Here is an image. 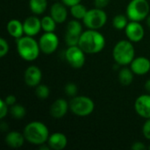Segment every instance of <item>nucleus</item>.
I'll return each mask as SVG.
<instances>
[{
    "label": "nucleus",
    "mask_w": 150,
    "mask_h": 150,
    "mask_svg": "<svg viewBox=\"0 0 150 150\" xmlns=\"http://www.w3.org/2000/svg\"><path fill=\"white\" fill-rule=\"evenodd\" d=\"M78 46L85 54H98L105 48V39L98 31L88 29L81 34Z\"/></svg>",
    "instance_id": "1"
},
{
    "label": "nucleus",
    "mask_w": 150,
    "mask_h": 150,
    "mask_svg": "<svg viewBox=\"0 0 150 150\" xmlns=\"http://www.w3.org/2000/svg\"><path fill=\"white\" fill-rule=\"evenodd\" d=\"M25 141L33 145H42L46 143L49 137L47 127L40 121H32L28 123L23 131Z\"/></svg>",
    "instance_id": "2"
},
{
    "label": "nucleus",
    "mask_w": 150,
    "mask_h": 150,
    "mask_svg": "<svg viewBox=\"0 0 150 150\" xmlns=\"http://www.w3.org/2000/svg\"><path fill=\"white\" fill-rule=\"evenodd\" d=\"M17 51L23 60L33 62L38 58L40 52L39 41H36L32 36H22L17 39Z\"/></svg>",
    "instance_id": "3"
},
{
    "label": "nucleus",
    "mask_w": 150,
    "mask_h": 150,
    "mask_svg": "<svg viewBox=\"0 0 150 150\" xmlns=\"http://www.w3.org/2000/svg\"><path fill=\"white\" fill-rule=\"evenodd\" d=\"M134 47L129 40H122L116 43L112 50V57L115 62L120 66H126L134 59Z\"/></svg>",
    "instance_id": "4"
},
{
    "label": "nucleus",
    "mask_w": 150,
    "mask_h": 150,
    "mask_svg": "<svg viewBox=\"0 0 150 150\" xmlns=\"http://www.w3.org/2000/svg\"><path fill=\"white\" fill-rule=\"evenodd\" d=\"M150 6L148 0H131L126 10V15L130 21H142L149 14Z\"/></svg>",
    "instance_id": "5"
},
{
    "label": "nucleus",
    "mask_w": 150,
    "mask_h": 150,
    "mask_svg": "<svg viewBox=\"0 0 150 150\" xmlns=\"http://www.w3.org/2000/svg\"><path fill=\"white\" fill-rule=\"evenodd\" d=\"M69 109L72 113L78 117H86L93 112L95 104L93 100L88 97L76 96L73 97L69 102Z\"/></svg>",
    "instance_id": "6"
},
{
    "label": "nucleus",
    "mask_w": 150,
    "mask_h": 150,
    "mask_svg": "<svg viewBox=\"0 0 150 150\" xmlns=\"http://www.w3.org/2000/svg\"><path fill=\"white\" fill-rule=\"evenodd\" d=\"M107 21V14L103 9L93 8L88 10L86 15L83 18L84 25L89 29L98 30L103 27Z\"/></svg>",
    "instance_id": "7"
},
{
    "label": "nucleus",
    "mask_w": 150,
    "mask_h": 150,
    "mask_svg": "<svg viewBox=\"0 0 150 150\" xmlns=\"http://www.w3.org/2000/svg\"><path fill=\"white\" fill-rule=\"evenodd\" d=\"M65 59L74 69H80L85 63V53L79 46L69 47L65 51Z\"/></svg>",
    "instance_id": "8"
},
{
    "label": "nucleus",
    "mask_w": 150,
    "mask_h": 150,
    "mask_svg": "<svg viewBox=\"0 0 150 150\" xmlns=\"http://www.w3.org/2000/svg\"><path fill=\"white\" fill-rule=\"evenodd\" d=\"M39 45L40 51L45 54H51L56 51L59 46L58 36L54 32H45L39 40Z\"/></svg>",
    "instance_id": "9"
},
{
    "label": "nucleus",
    "mask_w": 150,
    "mask_h": 150,
    "mask_svg": "<svg viewBox=\"0 0 150 150\" xmlns=\"http://www.w3.org/2000/svg\"><path fill=\"white\" fill-rule=\"evenodd\" d=\"M125 33L130 41L139 42L144 38L145 31L140 22L130 21L125 28Z\"/></svg>",
    "instance_id": "10"
},
{
    "label": "nucleus",
    "mask_w": 150,
    "mask_h": 150,
    "mask_svg": "<svg viewBox=\"0 0 150 150\" xmlns=\"http://www.w3.org/2000/svg\"><path fill=\"white\" fill-rule=\"evenodd\" d=\"M42 78V72L37 66L32 65L28 67L24 74V79L26 85L30 87H36L40 83Z\"/></svg>",
    "instance_id": "11"
},
{
    "label": "nucleus",
    "mask_w": 150,
    "mask_h": 150,
    "mask_svg": "<svg viewBox=\"0 0 150 150\" xmlns=\"http://www.w3.org/2000/svg\"><path fill=\"white\" fill-rule=\"evenodd\" d=\"M136 112L144 119H150V94L141 95L134 103Z\"/></svg>",
    "instance_id": "12"
},
{
    "label": "nucleus",
    "mask_w": 150,
    "mask_h": 150,
    "mask_svg": "<svg viewBox=\"0 0 150 150\" xmlns=\"http://www.w3.org/2000/svg\"><path fill=\"white\" fill-rule=\"evenodd\" d=\"M23 26H24L25 34L33 37V36L37 35L42 29L41 19H40L36 16L27 17L25 19V21L23 22Z\"/></svg>",
    "instance_id": "13"
},
{
    "label": "nucleus",
    "mask_w": 150,
    "mask_h": 150,
    "mask_svg": "<svg viewBox=\"0 0 150 150\" xmlns=\"http://www.w3.org/2000/svg\"><path fill=\"white\" fill-rule=\"evenodd\" d=\"M130 69L134 75L144 76L150 70L149 59L144 56L136 57L130 63Z\"/></svg>",
    "instance_id": "14"
},
{
    "label": "nucleus",
    "mask_w": 150,
    "mask_h": 150,
    "mask_svg": "<svg viewBox=\"0 0 150 150\" xmlns=\"http://www.w3.org/2000/svg\"><path fill=\"white\" fill-rule=\"evenodd\" d=\"M69 108V103H68L63 98H58L51 105L49 112L53 118L62 119L66 115Z\"/></svg>",
    "instance_id": "15"
},
{
    "label": "nucleus",
    "mask_w": 150,
    "mask_h": 150,
    "mask_svg": "<svg viewBox=\"0 0 150 150\" xmlns=\"http://www.w3.org/2000/svg\"><path fill=\"white\" fill-rule=\"evenodd\" d=\"M50 16L55 20L57 24L63 23L68 17V11L66 5L62 3H54L50 8Z\"/></svg>",
    "instance_id": "16"
},
{
    "label": "nucleus",
    "mask_w": 150,
    "mask_h": 150,
    "mask_svg": "<svg viewBox=\"0 0 150 150\" xmlns=\"http://www.w3.org/2000/svg\"><path fill=\"white\" fill-rule=\"evenodd\" d=\"M47 144L50 147L51 149L62 150L66 148L68 144V139L62 133H54L49 135Z\"/></svg>",
    "instance_id": "17"
},
{
    "label": "nucleus",
    "mask_w": 150,
    "mask_h": 150,
    "mask_svg": "<svg viewBox=\"0 0 150 150\" xmlns=\"http://www.w3.org/2000/svg\"><path fill=\"white\" fill-rule=\"evenodd\" d=\"M5 143L11 149H18L23 146L25 138L24 134H21L17 131L9 132L5 136Z\"/></svg>",
    "instance_id": "18"
},
{
    "label": "nucleus",
    "mask_w": 150,
    "mask_h": 150,
    "mask_svg": "<svg viewBox=\"0 0 150 150\" xmlns=\"http://www.w3.org/2000/svg\"><path fill=\"white\" fill-rule=\"evenodd\" d=\"M6 29H7L8 33L15 39H18V38L22 37L23 34H25L23 23L18 19L10 20L7 23Z\"/></svg>",
    "instance_id": "19"
},
{
    "label": "nucleus",
    "mask_w": 150,
    "mask_h": 150,
    "mask_svg": "<svg viewBox=\"0 0 150 150\" xmlns=\"http://www.w3.org/2000/svg\"><path fill=\"white\" fill-rule=\"evenodd\" d=\"M29 7L31 11L35 15H40L47 8V0H30Z\"/></svg>",
    "instance_id": "20"
},
{
    "label": "nucleus",
    "mask_w": 150,
    "mask_h": 150,
    "mask_svg": "<svg viewBox=\"0 0 150 150\" xmlns=\"http://www.w3.org/2000/svg\"><path fill=\"white\" fill-rule=\"evenodd\" d=\"M134 74L131 69L123 68L119 72V81L122 85L127 86L132 83L134 80Z\"/></svg>",
    "instance_id": "21"
},
{
    "label": "nucleus",
    "mask_w": 150,
    "mask_h": 150,
    "mask_svg": "<svg viewBox=\"0 0 150 150\" xmlns=\"http://www.w3.org/2000/svg\"><path fill=\"white\" fill-rule=\"evenodd\" d=\"M56 22L51 16H44L41 18V27L44 32H54L56 28Z\"/></svg>",
    "instance_id": "22"
},
{
    "label": "nucleus",
    "mask_w": 150,
    "mask_h": 150,
    "mask_svg": "<svg viewBox=\"0 0 150 150\" xmlns=\"http://www.w3.org/2000/svg\"><path fill=\"white\" fill-rule=\"evenodd\" d=\"M66 33L76 34V35H81L83 33V26H82L81 23L78 21V19L70 20L67 24Z\"/></svg>",
    "instance_id": "23"
},
{
    "label": "nucleus",
    "mask_w": 150,
    "mask_h": 150,
    "mask_svg": "<svg viewBox=\"0 0 150 150\" xmlns=\"http://www.w3.org/2000/svg\"><path fill=\"white\" fill-rule=\"evenodd\" d=\"M87 11L88 10L86 9V7L81 3L70 7V13L76 19H83Z\"/></svg>",
    "instance_id": "24"
},
{
    "label": "nucleus",
    "mask_w": 150,
    "mask_h": 150,
    "mask_svg": "<svg viewBox=\"0 0 150 150\" xmlns=\"http://www.w3.org/2000/svg\"><path fill=\"white\" fill-rule=\"evenodd\" d=\"M128 24V18L124 14H118L112 19V25L117 30L125 29Z\"/></svg>",
    "instance_id": "25"
},
{
    "label": "nucleus",
    "mask_w": 150,
    "mask_h": 150,
    "mask_svg": "<svg viewBox=\"0 0 150 150\" xmlns=\"http://www.w3.org/2000/svg\"><path fill=\"white\" fill-rule=\"evenodd\" d=\"M10 113H11L12 118H14L16 120H21V119H23L25 116L26 110H25V108L23 105L15 104V105L11 106Z\"/></svg>",
    "instance_id": "26"
},
{
    "label": "nucleus",
    "mask_w": 150,
    "mask_h": 150,
    "mask_svg": "<svg viewBox=\"0 0 150 150\" xmlns=\"http://www.w3.org/2000/svg\"><path fill=\"white\" fill-rule=\"evenodd\" d=\"M50 93V90L46 84H39L35 88V95L40 99H46L48 98Z\"/></svg>",
    "instance_id": "27"
},
{
    "label": "nucleus",
    "mask_w": 150,
    "mask_h": 150,
    "mask_svg": "<svg viewBox=\"0 0 150 150\" xmlns=\"http://www.w3.org/2000/svg\"><path fill=\"white\" fill-rule=\"evenodd\" d=\"M81 35H76L72 33H66L65 34V42L68 47H72V46H78L79 44V40H80Z\"/></svg>",
    "instance_id": "28"
},
{
    "label": "nucleus",
    "mask_w": 150,
    "mask_h": 150,
    "mask_svg": "<svg viewBox=\"0 0 150 150\" xmlns=\"http://www.w3.org/2000/svg\"><path fill=\"white\" fill-rule=\"evenodd\" d=\"M64 91L65 93L69 96V97H76V93L78 91L77 86L76 84H75L74 83H68L65 87H64Z\"/></svg>",
    "instance_id": "29"
},
{
    "label": "nucleus",
    "mask_w": 150,
    "mask_h": 150,
    "mask_svg": "<svg viewBox=\"0 0 150 150\" xmlns=\"http://www.w3.org/2000/svg\"><path fill=\"white\" fill-rule=\"evenodd\" d=\"M9 52V44L4 39L0 38V57L5 56Z\"/></svg>",
    "instance_id": "30"
},
{
    "label": "nucleus",
    "mask_w": 150,
    "mask_h": 150,
    "mask_svg": "<svg viewBox=\"0 0 150 150\" xmlns=\"http://www.w3.org/2000/svg\"><path fill=\"white\" fill-rule=\"evenodd\" d=\"M8 105L4 99L0 100V119L3 120L8 113Z\"/></svg>",
    "instance_id": "31"
},
{
    "label": "nucleus",
    "mask_w": 150,
    "mask_h": 150,
    "mask_svg": "<svg viewBox=\"0 0 150 150\" xmlns=\"http://www.w3.org/2000/svg\"><path fill=\"white\" fill-rule=\"evenodd\" d=\"M142 133L146 139L150 140V119H147V121L144 123L142 127Z\"/></svg>",
    "instance_id": "32"
},
{
    "label": "nucleus",
    "mask_w": 150,
    "mask_h": 150,
    "mask_svg": "<svg viewBox=\"0 0 150 150\" xmlns=\"http://www.w3.org/2000/svg\"><path fill=\"white\" fill-rule=\"evenodd\" d=\"M110 0H94V4L95 7L99 8V9H104L109 4Z\"/></svg>",
    "instance_id": "33"
},
{
    "label": "nucleus",
    "mask_w": 150,
    "mask_h": 150,
    "mask_svg": "<svg viewBox=\"0 0 150 150\" xmlns=\"http://www.w3.org/2000/svg\"><path fill=\"white\" fill-rule=\"evenodd\" d=\"M4 100L5 101V103L9 106H11V105L16 104V97L13 96V95H8L7 97H5V98Z\"/></svg>",
    "instance_id": "34"
},
{
    "label": "nucleus",
    "mask_w": 150,
    "mask_h": 150,
    "mask_svg": "<svg viewBox=\"0 0 150 150\" xmlns=\"http://www.w3.org/2000/svg\"><path fill=\"white\" fill-rule=\"evenodd\" d=\"M131 149L134 150H144L146 149V146L144 145V143L141 142H136L132 145Z\"/></svg>",
    "instance_id": "35"
},
{
    "label": "nucleus",
    "mask_w": 150,
    "mask_h": 150,
    "mask_svg": "<svg viewBox=\"0 0 150 150\" xmlns=\"http://www.w3.org/2000/svg\"><path fill=\"white\" fill-rule=\"evenodd\" d=\"M82 0H62V2L66 5V6H69V7H72L77 4H80Z\"/></svg>",
    "instance_id": "36"
},
{
    "label": "nucleus",
    "mask_w": 150,
    "mask_h": 150,
    "mask_svg": "<svg viewBox=\"0 0 150 150\" xmlns=\"http://www.w3.org/2000/svg\"><path fill=\"white\" fill-rule=\"evenodd\" d=\"M144 87H145V90L149 92L150 94V78L145 83V85H144Z\"/></svg>",
    "instance_id": "37"
},
{
    "label": "nucleus",
    "mask_w": 150,
    "mask_h": 150,
    "mask_svg": "<svg viewBox=\"0 0 150 150\" xmlns=\"http://www.w3.org/2000/svg\"><path fill=\"white\" fill-rule=\"evenodd\" d=\"M147 25H148V26L150 28V15H149L147 17Z\"/></svg>",
    "instance_id": "38"
},
{
    "label": "nucleus",
    "mask_w": 150,
    "mask_h": 150,
    "mask_svg": "<svg viewBox=\"0 0 150 150\" xmlns=\"http://www.w3.org/2000/svg\"><path fill=\"white\" fill-rule=\"evenodd\" d=\"M149 149H150V146H149Z\"/></svg>",
    "instance_id": "39"
}]
</instances>
